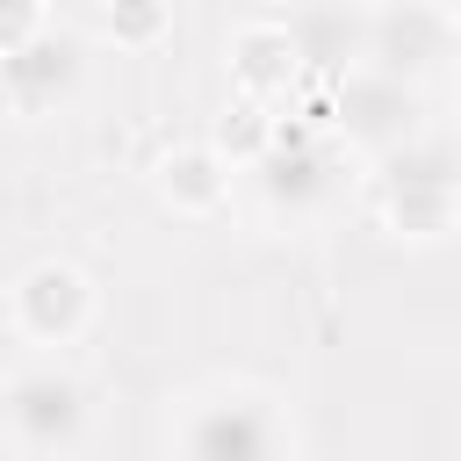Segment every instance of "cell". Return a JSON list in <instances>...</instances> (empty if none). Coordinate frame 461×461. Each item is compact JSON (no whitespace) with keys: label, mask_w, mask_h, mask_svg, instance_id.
Wrapping results in <instances>:
<instances>
[{"label":"cell","mask_w":461,"mask_h":461,"mask_svg":"<svg viewBox=\"0 0 461 461\" xmlns=\"http://www.w3.org/2000/svg\"><path fill=\"white\" fill-rule=\"evenodd\" d=\"M303 432L281 389L216 375L173 403V461H295Z\"/></svg>","instance_id":"1"},{"label":"cell","mask_w":461,"mask_h":461,"mask_svg":"<svg viewBox=\"0 0 461 461\" xmlns=\"http://www.w3.org/2000/svg\"><path fill=\"white\" fill-rule=\"evenodd\" d=\"M367 202L382 216V230L432 245L461 223V151L439 130H418L411 144L367 158Z\"/></svg>","instance_id":"2"},{"label":"cell","mask_w":461,"mask_h":461,"mask_svg":"<svg viewBox=\"0 0 461 461\" xmlns=\"http://www.w3.org/2000/svg\"><path fill=\"white\" fill-rule=\"evenodd\" d=\"M94 396L58 353H29L0 375V439L22 461H65L86 447Z\"/></svg>","instance_id":"3"},{"label":"cell","mask_w":461,"mask_h":461,"mask_svg":"<svg viewBox=\"0 0 461 461\" xmlns=\"http://www.w3.org/2000/svg\"><path fill=\"white\" fill-rule=\"evenodd\" d=\"M274 223H317L346 187V151L324 122H274V137L238 166Z\"/></svg>","instance_id":"4"},{"label":"cell","mask_w":461,"mask_h":461,"mask_svg":"<svg viewBox=\"0 0 461 461\" xmlns=\"http://www.w3.org/2000/svg\"><path fill=\"white\" fill-rule=\"evenodd\" d=\"M324 130L339 137V151L382 158V151H396V144H411V137L425 130V101H418L411 79L360 65V72H346V79L324 94Z\"/></svg>","instance_id":"5"},{"label":"cell","mask_w":461,"mask_h":461,"mask_svg":"<svg viewBox=\"0 0 461 461\" xmlns=\"http://www.w3.org/2000/svg\"><path fill=\"white\" fill-rule=\"evenodd\" d=\"M86 324H94V281H86V267H72V259H29L7 281V331L29 353H65V346L86 339Z\"/></svg>","instance_id":"6"},{"label":"cell","mask_w":461,"mask_h":461,"mask_svg":"<svg viewBox=\"0 0 461 461\" xmlns=\"http://www.w3.org/2000/svg\"><path fill=\"white\" fill-rule=\"evenodd\" d=\"M86 86V43L65 22H43L29 43L0 58V108L7 115H58Z\"/></svg>","instance_id":"7"},{"label":"cell","mask_w":461,"mask_h":461,"mask_svg":"<svg viewBox=\"0 0 461 461\" xmlns=\"http://www.w3.org/2000/svg\"><path fill=\"white\" fill-rule=\"evenodd\" d=\"M303 58V79H324V94L367 65V7L360 0H288L274 14Z\"/></svg>","instance_id":"8"},{"label":"cell","mask_w":461,"mask_h":461,"mask_svg":"<svg viewBox=\"0 0 461 461\" xmlns=\"http://www.w3.org/2000/svg\"><path fill=\"white\" fill-rule=\"evenodd\" d=\"M230 180H238V158L223 151V144H166L158 158H151V187H158V202L173 209V216H216V209H230Z\"/></svg>","instance_id":"9"},{"label":"cell","mask_w":461,"mask_h":461,"mask_svg":"<svg viewBox=\"0 0 461 461\" xmlns=\"http://www.w3.org/2000/svg\"><path fill=\"white\" fill-rule=\"evenodd\" d=\"M230 86H238V101H252V108H281L295 86H303V58H295V43H288V29L267 14V22H245L238 36H230Z\"/></svg>","instance_id":"10"},{"label":"cell","mask_w":461,"mask_h":461,"mask_svg":"<svg viewBox=\"0 0 461 461\" xmlns=\"http://www.w3.org/2000/svg\"><path fill=\"white\" fill-rule=\"evenodd\" d=\"M439 50H447V22L432 14V0H425V7H418V0H396V7H375V14H367V65H375V72H396V79L418 86V72H425Z\"/></svg>","instance_id":"11"},{"label":"cell","mask_w":461,"mask_h":461,"mask_svg":"<svg viewBox=\"0 0 461 461\" xmlns=\"http://www.w3.org/2000/svg\"><path fill=\"white\" fill-rule=\"evenodd\" d=\"M108 36L130 43V50L158 43L166 36V0H108Z\"/></svg>","instance_id":"12"},{"label":"cell","mask_w":461,"mask_h":461,"mask_svg":"<svg viewBox=\"0 0 461 461\" xmlns=\"http://www.w3.org/2000/svg\"><path fill=\"white\" fill-rule=\"evenodd\" d=\"M43 22H50V14H43V0H0V58H7L14 43H29Z\"/></svg>","instance_id":"13"},{"label":"cell","mask_w":461,"mask_h":461,"mask_svg":"<svg viewBox=\"0 0 461 461\" xmlns=\"http://www.w3.org/2000/svg\"><path fill=\"white\" fill-rule=\"evenodd\" d=\"M432 14L447 22V36H461V0H432Z\"/></svg>","instance_id":"14"}]
</instances>
